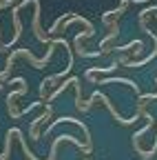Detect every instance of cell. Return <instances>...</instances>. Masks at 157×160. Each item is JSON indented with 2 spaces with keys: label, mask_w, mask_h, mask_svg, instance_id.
<instances>
[{
  "label": "cell",
  "mask_w": 157,
  "mask_h": 160,
  "mask_svg": "<svg viewBox=\"0 0 157 160\" xmlns=\"http://www.w3.org/2000/svg\"><path fill=\"white\" fill-rule=\"evenodd\" d=\"M97 85H128L135 93H140V87H137L133 80H128V78H109V80H100Z\"/></svg>",
  "instance_id": "cell-1"
}]
</instances>
